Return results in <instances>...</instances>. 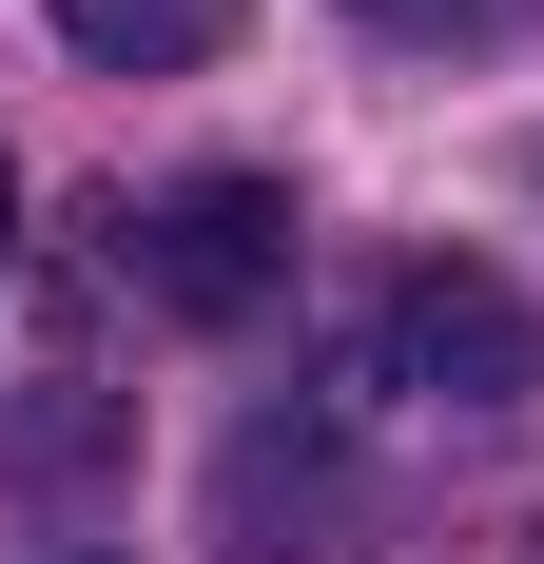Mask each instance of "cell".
<instances>
[{
	"mask_svg": "<svg viewBox=\"0 0 544 564\" xmlns=\"http://www.w3.org/2000/svg\"><path fill=\"white\" fill-rule=\"evenodd\" d=\"M0 253H20V156H0Z\"/></svg>",
	"mask_w": 544,
	"mask_h": 564,
	"instance_id": "obj_6",
	"label": "cell"
},
{
	"mask_svg": "<svg viewBox=\"0 0 544 564\" xmlns=\"http://www.w3.org/2000/svg\"><path fill=\"white\" fill-rule=\"evenodd\" d=\"M370 390H428V409H525L544 390V312L487 273V253H409L370 292Z\"/></svg>",
	"mask_w": 544,
	"mask_h": 564,
	"instance_id": "obj_1",
	"label": "cell"
},
{
	"mask_svg": "<svg viewBox=\"0 0 544 564\" xmlns=\"http://www.w3.org/2000/svg\"><path fill=\"white\" fill-rule=\"evenodd\" d=\"M58 40L117 58V78H175V58H215V40H233V0H58Z\"/></svg>",
	"mask_w": 544,
	"mask_h": 564,
	"instance_id": "obj_4",
	"label": "cell"
},
{
	"mask_svg": "<svg viewBox=\"0 0 544 564\" xmlns=\"http://www.w3.org/2000/svg\"><path fill=\"white\" fill-rule=\"evenodd\" d=\"M350 20H370V40H505L525 0H350Z\"/></svg>",
	"mask_w": 544,
	"mask_h": 564,
	"instance_id": "obj_5",
	"label": "cell"
},
{
	"mask_svg": "<svg viewBox=\"0 0 544 564\" xmlns=\"http://www.w3.org/2000/svg\"><path fill=\"white\" fill-rule=\"evenodd\" d=\"M117 273L156 292L175 332H253L272 292H292V195L272 175H175L156 215H117Z\"/></svg>",
	"mask_w": 544,
	"mask_h": 564,
	"instance_id": "obj_2",
	"label": "cell"
},
{
	"mask_svg": "<svg viewBox=\"0 0 544 564\" xmlns=\"http://www.w3.org/2000/svg\"><path fill=\"white\" fill-rule=\"evenodd\" d=\"M233 564H350L330 429H253V448H233Z\"/></svg>",
	"mask_w": 544,
	"mask_h": 564,
	"instance_id": "obj_3",
	"label": "cell"
}]
</instances>
